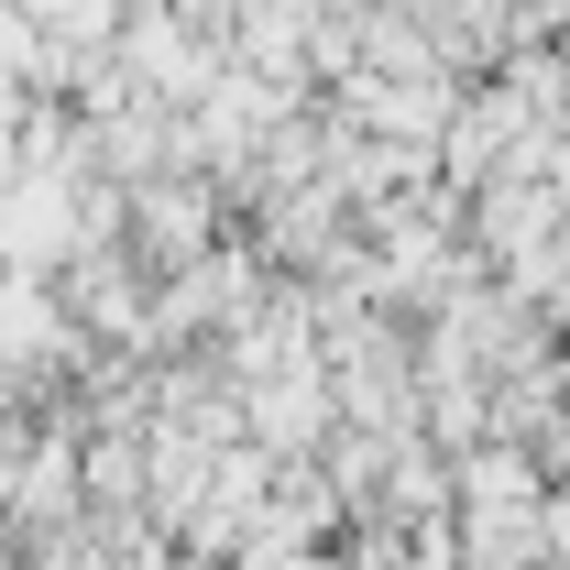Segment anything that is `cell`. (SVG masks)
Returning a JSON list of instances; mask_svg holds the SVG:
<instances>
[{"instance_id": "obj_1", "label": "cell", "mask_w": 570, "mask_h": 570, "mask_svg": "<svg viewBox=\"0 0 570 570\" xmlns=\"http://www.w3.org/2000/svg\"><path fill=\"white\" fill-rule=\"evenodd\" d=\"M417 439L461 461V450L483 439V384H417Z\"/></svg>"}]
</instances>
